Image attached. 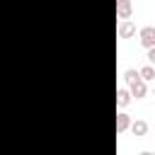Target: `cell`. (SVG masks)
<instances>
[{"label": "cell", "instance_id": "6da1fadb", "mask_svg": "<svg viewBox=\"0 0 155 155\" xmlns=\"http://www.w3.org/2000/svg\"><path fill=\"white\" fill-rule=\"evenodd\" d=\"M138 36H140V46H143V48L155 46V27H143V29L138 31Z\"/></svg>", "mask_w": 155, "mask_h": 155}, {"label": "cell", "instance_id": "7a4b0ae2", "mask_svg": "<svg viewBox=\"0 0 155 155\" xmlns=\"http://www.w3.org/2000/svg\"><path fill=\"white\" fill-rule=\"evenodd\" d=\"M128 92H131V97L143 99V97L148 94V85H145V80H136L133 85H128Z\"/></svg>", "mask_w": 155, "mask_h": 155}, {"label": "cell", "instance_id": "3957f363", "mask_svg": "<svg viewBox=\"0 0 155 155\" xmlns=\"http://www.w3.org/2000/svg\"><path fill=\"white\" fill-rule=\"evenodd\" d=\"M116 31H119V36H121V39H131V36L136 34V24H133L131 19H121V24H119V29H116Z\"/></svg>", "mask_w": 155, "mask_h": 155}, {"label": "cell", "instance_id": "277c9868", "mask_svg": "<svg viewBox=\"0 0 155 155\" xmlns=\"http://www.w3.org/2000/svg\"><path fill=\"white\" fill-rule=\"evenodd\" d=\"M131 0H116V17L119 19H128L131 17Z\"/></svg>", "mask_w": 155, "mask_h": 155}, {"label": "cell", "instance_id": "5b68a950", "mask_svg": "<svg viewBox=\"0 0 155 155\" xmlns=\"http://www.w3.org/2000/svg\"><path fill=\"white\" fill-rule=\"evenodd\" d=\"M128 126H131V116L126 111H119L116 114V133H124Z\"/></svg>", "mask_w": 155, "mask_h": 155}, {"label": "cell", "instance_id": "8992f818", "mask_svg": "<svg viewBox=\"0 0 155 155\" xmlns=\"http://www.w3.org/2000/svg\"><path fill=\"white\" fill-rule=\"evenodd\" d=\"M138 75H140V80H145V82H153V80H155V68H153V63H150V65H143V68L138 70Z\"/></svg>", "mask_w": 155, "mask_h": 155}, {"label": "cell", "instance_id": "52a82bcc", "mask_svg": "<svg viewBox=\"0 0 155 155\" xmlns=\"http://www.w3.org/2000/svg\"><path fill=\"white\" fill-rule=\"evenodd\" d=\"M128 128L133 131V136H145V133H148V124H145V121H140V119H138V121H131V126H128Z\"/></svg>", "mask_w": 155, "mask_h": 155}, {"label": "cell", "instance_id": "ba28073f", "mask_svg": "<svg viewBox=\"0 0 155 155\" xmlns=\"http://www.w3.org/2000/svg\"><path fill=\"white\" fill-rule=\"evenodd\" d=\"M131 99H133V97H131V92H128V90H124V87H121V90H116V104H119V107H126Z\"/></svg>", "mask_w": 155, "mask_h": 155}, {"label": "cell", "instance_id": "9c48e42d", "mask_svg": "<svg viewBox=\"0 0 155 155\" xmlns=\"http://www.w3.org/2000/svg\"><path fill=\"white\" fill-rule=\"evenodd\" d=\"M124 80H126V85H133L136 80H140V75L136 68H128V70H124Z\"/></svg>", "mask_w": 155, "mask_h": 155}, {"label": "cell", "instance_id": "30bf717a", "mask_svg": "<svg viewBox=\"0 0 155 155\" xmlns=\"http://www.w3.org/2000/svg\"><path fill=\"white\" fill-rule=\"evenodd\" d=\"M148 61L155 65V46H150V48H148Z\"/></svg>", "mask_w": 155, "mask_h": 155}]
</instances>
